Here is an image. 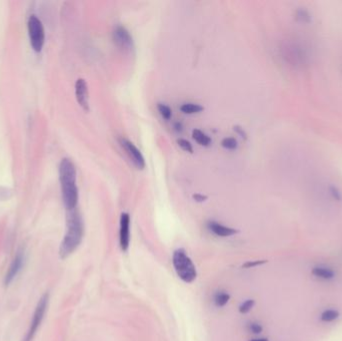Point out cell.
<instances>
[{
  "mask_svg": "<svg viewBox=\"0 0 342 341\" xmlns=\"http://www.w3.org/2000/svg\"><path fill=\"white\" fill-rule=\"evenodd\" d=\"M192 137L197 143L203 146H209L211 143V138L199 129H194L192 131Z\"/></svg>",
  "mask_w": 342,
  "mask_h": 341,
  "instance_id": "cell-14",
  "label": "cell"
},
{
  "mask_svg": "<svg viewBox=\"0 0 342 341\" xmlns=\"http://www.w3.org/2000/svg\"><path fill=\"white\" fill-rule=\"evenodd\" d=\"M340 316V313L337 309H333V308H330V309H325L324 310L321 314H320V320L322 322H332V321H335L339 318Z\"/></svg>",
  "mask_w": 342,
  "mask_h": 341,
  "instance_id": "cell-15",
  "label": "cell"
},
{
  "mask_svg": "<svg viewBox=\"0 0 342 341\" xmlns=\"http://www.w3.org/2000/svg\"><path fill=\"white\" fill-rule=\"evenodd\" d=\"M113 39L118 47L123 50H131L133 48V39L129 31L123 26H117L113 31Z\"/></svg>",
  "mask_w": 342,
  "mask_h": 341,
  "instance_id": "cell-10",
  "label": "cell"
},
{
  "mask_svg": "<svg viewBox=\"0 0 342 341\" xmlns=\"http://www.w3.org/2000/svg\"><path fill=\"white\" fill-rule=\"evenodd\" d=\"M266 262V260H257V261H253V262H247L244 264V267L246 268H250V267H254V266H258L261 264H264Z\"/></svg>",
  "mask_w": 342,
  "mask_h": 341,
  "instance_id": "cell-24",
  "label": "cell"
},
{
  "mask_svg": "<svg viewBox=\"0 0 342 341\" xmlns=\"http://www.w3.org/2000/svg\"><path fill=\"white\" fill-rule=\"evenodd\" d=\"M254 304H255V301L253 299L245 300L239 306V312L240 313H247V312H249L252 308H253Z\"/></svg>",
  "mask_w": 342,
  "mask_h": 341,
  "instance_id": "cell-20",
  "label": "cell"
},
{
  "mask_svg": "<svg viewBox=\"0 0 342 341\" xmlns=\"http://www.w3.org/2000/svg\"><path fill=\"white\" fill-rule=\"evenodd\" d=\"M249 330L255 334H259L262 332L263 327L261 326V324H259V323H257V322H251L249 324Z\"/></svg>",
  "mask_w": 342,
  "mask_h": 341,
  "instance_id": "cell-23",
  "label": "cell"
},
{
  "mask_svg": "<svg viewBox=\"0 0 342 341\" xmlns=\"http://www.w3.org/2000/svg\"><path fill=\"white\" fill-rule=\"evenodd\" d=\"M193 198H194L196 201H198V202H202V201H204V200L207 199V196L202 195V194H199V193H197V194H194V195H193Z\"/></svg>",
  "mask_w": 342,
  "mask_h": 341,
  "instance_id": "cell-25",
  "label": "cell"
},
{
  "mask_svg": "<svg viewBox=\"0 0 342 341\" xmlns=\"http://www.w3.org/2000/svg\"><path fill=\"white\" fill-rule=\"evenodd\" d=\"M178 144L179 146L181 147L184 151H187L189 153H192L193 152V148H192V145L190 144V142L185 140V139H179L178 140Z\"/></svg>",
  "mask_w": 342,
  "mask_h": 341,
  "instance_id": "cell-22",
  "label": "cell"
},
{
  "mask_svg": "<svg viewBox=\"0 0 342 341\" xmlns=\"http://www.w3.org/2000/svg\"><path fill=\"white\" fill-rule=\"evenodd\" d=\"M311 274L318 279L329 281L335 278L336 272L329 266L326 265H316L311 269Z\"/></svg>",
  "mask_w": 342,
  "mask_h": 341,
  "instance_id": "cell-12",
  "label": "cell"
},
{
  "mask_svg": "<svg viewBox=\"0 0 342 341\" xmlns=\"http://www.w3.org/2000/svg\"><path fill=\"white\" fill-rule=\"evenodd\" d=\"M172 262L178 277L186 283H191L196 279L197 271L194 263L182 248L176 249L173 253Z\"/></svg>",
  "mask_w": 342,
  "mask_h": 341,
  "instance_id": "cell-3",
  "label": "cell"
},
{
  "mask_svg": "<svg viewBox=\"0 0 342 341\" xmlns=\"http://www.w3.org/2000/svg\"><path fill=\"white\" fill-rule=\"evenodd\" d=\"M284 57L290 65L302 68L310 61L308 47L302 41H290L284 46Z\"/></svg>",
  "mask_w": 342,
  "mask_h": 341,
  "instance_id": "cell-4",
  "label": "cell"
},
{
  "mask_svg": "<svg viewBox=\"0 0 342 341\" xmlns=\"http://www.w3.org/2000/svg\"><path fill=\"white\" fill-rule=\"evenodd\" d=\"M250 341H268L267 338H255V339H252Z\"/></svg>",
  "mask_w": 342,
  "mask_h": 341,
  "instance_id": "cell-27",
  "label": "cell"
},
{
  "mask_svg": "<svg viewBox=\"0 0 342 341\" xmlns=\"http://www.w3.org/2000/svg\"><path fill=\"white\" fill-rule=\"evenodd\" d=\"M230 299V295L226 291H218L214 296L215 305L218 307H223Z\"/></svg>",
  "mask_w": 342,
  "mask_h": 341,
  "instance_id": "cell-17",
  "label": "cell"
},
{
  "mask_svg": "<svg viewBox=\"0 0 342 341\" xmlns=\"http://www.w3.org/2000/svg\"><path fill=\"white\" fill-rule=\"evenodd\" d=\"M48 302H49V295L48 293H45L42 295V297L39 299L37 305H36L29 328L26 332V335L22 341H32L36 332H37L38 328L40 327L41 323L44 319V315L46 313L47 307H48Z\"/></svg>",
  "mask_w": 342,
  "mask_h": 341,
  "instance_id": "cell-5",
  "label": "cell"
},
{
  "mask_svg": "<svg viewBox=\"0 0 342 341\" xmlns=\"http://www.w3.org/2000/svg\"><path fill=\"white\" fill-rule=\"evenodd\" d=\"M75 95L79 105L86 111L89 110V97H88V87L84 79L79 78L75 83Z\"/></svg>",
  "mask_w": 342,
  "mask_h": 341,
  "instance_id": "cell-11",
  "label": "cell"
},
{
  "mask_svg": "<svg viewBox=\"0 0 342 341\" xmlns=\"http://www.w3.org/2000/svg\"><path fill=\"white\" fill-rule=\"evenodd\" d=\"M27 26L30 44L32 48L36 52L41 51L45 41V32L41 20L36 15H31L28 19Z\"/></svg>",
  "mask_w": 342,
  "mask_h": 341,
  "instance_id": "cell-6",
  "label": "cell"
},
{
  "mask_svg": "<svg viewBox=\"0 0 342 341\" xmlns=\"http://www.w3.org/2000/svg\"><path fill=\"white\" fill-rule=\"evenodd\" d=\"M180 110L185 114H194L202 111L203 107L199 104H195V103H185L180 107Z\"/></svg>",
  "mask_w": 342,
  "mask_h": 341,
  "instance_id": "cell-16",
  "label": "cell"
},
{
  "mask_svg": "<svg viewBox=\"0 0 342 341\" xmlns=\"http://www.w3.org/2000/svg\"><path fill=\"white\" fill-rule=\"evenodd\" d=\"M120 143H121V146L124 148L126 153L128 154L130 159H132V162L138 169H143L145 167V161H144L143 155L132 142L125 138H121Z\"/></svg>",
  "mask_w": 342,
  "mask_h": 341,
  "instance_id": "cell-8",
  "label": "cell"
},
{
  "mask_svg": "<svg viewBox=\"0 0 342 341\" xmlns=\"http://www.w3.org/2000/svg\"><path fill=\"white\" fill-rule=\"evenodd\" d=\"M23 264H24L23 251H18L16 255L14 256V258L12 259V261L9 265L8 270L5 274V277H4L5 286H8L16 278V276L19 274V272L21 271V269L23 267Z\"/></svg>",
  "mask_w": 342,
  "mask_h": 341,
  "instance_id": "cell-9",
  "label": "cell"
},
{
  "mask_svg": "<svg viewBox=\"0 0 342 341\" xmlns=\"http://www.w3.org/2000/svg\"><path fill=\"white\" fill-rule=\"evenodd\" d=\"M297 18L301 22H308V21H310V14L308 13L307 10L300 9L297 11Z\"/></svg>",
  "mask_w": 342,
  "mask_h": 341,
  "instance_id": "cell-21",
  "label": "cell"
},
{
  "mask_svg": "<svg viewBox=\"0 0 342 341\" xmlns=\"http://www.w3.org/2000/svg\"><path fill=\"white\" fill-rule=\"evenodd\" d=\"M234 129H235V130H236V131H237V132H238V133H239L242 137H245V136H246V135H245V133H244V131H243L240 127H237V126H236V127H234Z\"/></svg>",
  "mask_w": 342,
  "mask_h": 341,
  "instance_id": "cell-26",
  "label": "cell"
},
{
  "mask_svg": "<svg viewBox=\"0 0 342 341\" xmlns=\"http://www.w3.org/2000/svg\"><path fill=\"white\" fill-rule=\"evenodd\" d=\"M157 108H158V111L160 112L161 116L163 117L164 119L168 120V119L171 118L172 111H171V109L169 108V106H167V105H165V104H162V103H158Z\"/></svg>",
  "mask_w": 342,
  "mask_h": 341,
  "instance_id": "cell-18",
  "label": "cell"
},
{
  "mask_svg": "<svg viewBox=\"0 0 342 341\" xmlns=\"http://www.w3.org/2000/svg\"><path fill=\"white\" fill-rule=\"evenodd\" d=\"M207 226H208L209 230L211 232H213L215 235L220 236V237H228V236L234 235L237 232V230H235V229L225 226L221 223L215 222V221H209Z\"/></svg>",
  "mask_w": 342,
  "mask_h": 341,
  "instance_id": "cell-13",
  "label": "cell"
},
{
  "mask_svg": "<svg viewBox=\"0 0 342 341\" xmlns=\"http://www.w3.org/2000/svg\"><path fill=\"white\" fill-rule=\"evenodd\" d=\"M221 145L222 147L229 149V150H233L237 148V141L232 138V137H226L221 141Z\"/></svg>",
  "mask_w": 342,
  "mask_h": 341,
  "instance_id": "cell-19",
  "label": "cell"
},
{
  "mask_svg": "<svg viewBox=\"0 0 342 341\" xmlns=\"http://www.w3.org/2000/svg\"><path fill=\"white\" fill-rule=\"evenodd\" d=\"M119 243L122 251H127L130 243V216L128 213H122L120 216Z\"/></svg>",
  "mask_w": 342,
  "mask_h": 341,
  "instance_id": "cell-7",
  "label": "cell"
},
{
  "mask_svg": "<svg viewBox=\"0 0 342 341\" xmlns=\"http://www.w3.org/2000/svg\"><path fill=\"white\" fill-rule=\"evenodd\" d=\"M84 234V225L81 215L75 209L67 215V229L60 244L59 255L62 259L70 256L80 245Z\"/></svg>",
  "mask_w": 342,
  "mask_h": 341,
  "instance_id": "cell-1",
  "label": "cell"
},
{
  "mask_svg": "<svg viewBox=\"0 0 342 341\" xmlns=\"http://www.w3.org/2000/svg\"><path fill=\"white\" fill-rule=\"evenodd\" d=\"M59 178L64 205L68 211L73 210L78 202V188L76 185V169L70 159L63 158L61 160Z\"/></svg>",
  "mask_w": 342,
  "mask_h": 341,
  "instance_id": "cell-2",
  "label": "cell"
}]
</instances>
